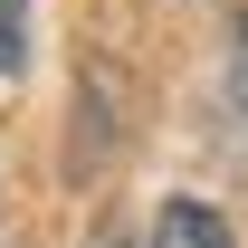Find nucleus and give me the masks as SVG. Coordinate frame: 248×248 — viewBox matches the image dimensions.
<instances>
[{"mask_svg":"<svg viewBox=\"0 0 248 248\" xmlns=\"http://www.w3.org/2000/svg\"><path fill=\"white\" fill-rule=\"evenodd\" d=\"M19 19H29V0H0V77H19V58H29Z\"/></svg>","mask_w":248,"mask_h":248,"instance_id":"f257e3e1","label":"nucleus"}]
</instances>
